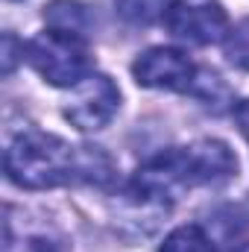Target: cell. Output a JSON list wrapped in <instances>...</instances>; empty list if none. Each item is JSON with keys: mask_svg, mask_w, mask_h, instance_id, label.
<instances>
[{"mask_svg": "<svg viewBox=\"0 0 249 252\" xmlns=\"http://www.w3.org/2000/svg\"><path fill=\"white\" fill-rule=\"evenodd\" d=\"M223 53L226 59L241 67V70H249V18H244L241 24H235L223 41Z\"/></svg>", "mask_w": 249, "mask_h": 252, "instance_id": "11", "label": "cell"}, {"mask_svg": "<svg viewBox=\"0 0 249 252\" xmlns=\"http://www.w3.org/2000/svg\"><path fill=\"white\" fill-rule=\"evenodd\" d=\"M173 0H115V12L132 27H150L164 21Z\"/></svg>", "mask_w": 249, "mask_h": 252, "instance_id": "10", "label": "cell"}, {"mask_svg": "<svg viewBox=\"0 0 249 252\" xmlns=\"http://www.w3.org/2000/svg\"><path fill=\"white\" fill-rule=\"evenodd\" d=\"M44 21H47L50 30L85 35V30L91 24V15H88V6L79 3V0H50L44 6Z\"/></svg>", "mask_w": 249, "mask_h": 252, "instance_id": "7", "label": "cell"}, {"mask_svg": "<svg viewBox=\"0 0 249 252\" xmlns=\"http://www.w3.org/2000/svg\"><path fill=\"white\" fill-rule=\"evenodd\" d=\"M164 30L193 47L226 41L232 24L220 0H173L164 15Z\"/></svg>", "mask_w": 249, "mask_h": 252, "instance_id": "3", "label": "cell"}, {"mask_svg": "<svg viewBox=\"0 0 249 252\" xmlns=\"http://www.w3.org/2000/svg\"><path fill=\"white\" fill-rule=\"evenodd\" d=\"M18 50H24V44H21L12 32H6V35H3V73H6V76H9L12 67H15V59H18L15 53H18Z\"/></svg>", "mask_w": 249, "mask_h": 252, "instance_id": "13", "label": "cell"}, {"mask_svg": "<svg viewBox=\"0 0 249 252\" xmlns=\"http://www.w3.org/2000/svg\"><path fill=\"white\" fill-rule=\"evenodd\" d=\"M135 82L144 88H156V91H185L190 88L196 67L182 50L176 47H150L144 50L135 64H132Z\"/></svg>", "mask_w": 249, "mask_h": 252, "instance_id": "5", "label": "cell"}, {"mask_svg": "<svg viewBox=\"0 0 249 252\" xmlns=\"http://www.w3.org/2000/svg\"><path fill=\"white\" fill-rule=\"evenodd\" d=\"M27 62L44 82L56 88H76L85 76L94 73V53L88 38L50 27L27 44Z\"/></svg>", "mask_w": 249, "mask_h": 252, "instance_id": "2", "label": "cell"}, {"mask_svg": "<svg viewBox=\"0 0 249 252\" xmlns=\"http://www.w3.org/2000/svg\"><path fill=\"white\" fill-rule=\"evenodd\" d=\"M3 250L6 252H64V247L59 238H53L47 232H30V235L21 238V244L12 241V238H6Z\"/></svg>", "mask_w": 249, "mask_h": 252, "instance_id": "12", "label": "cell"}, {"mask_svg": "<svg viewBox=\"0 0 249 252\" xmlns=\"http://www.w3.org/2000/svg\"><path fill=\"white\" fill-rule=\"evenodd\" d=\"M6 176L27 190H47L79 182V147L59 135L27 129L9 147L3 158Z\"/></svg>", "mask_w": 249, "mask_h": 252, "instance_id": "1", "label": "cell"}, {"mask_svg": "<svg viewBox=\"0 0 249 252\" xmlns=\"http://www.w3.org/2000/svg\"><path fill=\"white\" fill-rule=\"evenodd\" d=\"M235 252H249V244H241V247H238Z\"/></svg>", "mask_w": 249, "mask_h": 252, "instance_id": "15", "label": "cell"}, {"mask_svg": "<svg viewBox=\"0 0 249 252\" xmlns=\"http://www.w3.org/2000/svg\"><path fill=\"white\" fill-rule=\"evenodd\" d=\"M118 109H121L118 85L106 73H91L73 88V94L64 106V118L79 132H97L112 124Z\"/></svg>", "mask_w": 249, "mask_h": 252, "instance_id": "4", "label": "cell"}, {"mask_svg": "<svg viewBox=\"0 0 249 252\" xmlns=\"http://www.w3.org/2000/svg\"><path fill=\"white\" fill-rule=\"evenodd\" d=\"M232 115H235V124L241 129V135L249 141V100H241V103L232 109Z\"/></svg>", "mask_w": 249, "mask_h": 252, "instance_id": "14", "label": "cell"}, {"mask_svg": "<svg viewBox=\"0 0 249 252\" xmlns=\"http://www.w3.org/2000/svg\"><path fill=\"white\" fill-rule=\"evenodd\" d=\"M187 94H193L202 106H208V109H214V112H223V109L232 106V91H229V85L223 82V76L214 73V70H196V76H193ZM232 109H235V106H232Z\"/></svg>", "mask_w": 249, "mask_h": 252, "instance_id": "8", "label": "cell"}, {"mask_svg": "<svg viewBox=\"0 0 249 252\" xmlns=\"http://www.w3.org/2000/svg\"><path fill=\"white\" fill-rule=\"evenodd\" d=\"M187 176L193 188L202 185H226L229 179L238 176V158L229 150V144L217 138H202L185 147Z\"/></svg>", "mask_w": 249, "mask_h": 252, "instance_id": "6", "label": "cell"}, {"mask_svg": "<svg viewBox=\"0 0 249 252\" xmlns=\"http://www.w3.org/2000/svg\"><path fill=\"white\" fill-rule=\"evenodd\" d=\"M158 252H217V241H214V235L205 226L187 223V226L173 229L164 238V244H161Z\"/></svg>", "mask_w": 249, "mask_h": 252, "instance_id": "9", "label": "cell"}]
</instances>
